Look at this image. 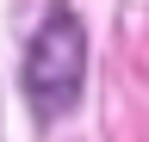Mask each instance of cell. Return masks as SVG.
<instances>
[{
  "mask_svg": "<svg viewBox=\"0 0 149 142\" xmlns=\"http://www.w3.org/2000/svg\"><path fill=\"white\" fill-rule=\"evenodd\" d=\"M81 74H87V31L74 12H50L37 25V37L25 49V93L44 117L68 111L74 93H81Z\"/></svg>",
  "mask_w": 149,
  "mask_h": 142,
  "instance_id": "6da1fadb",
  "label": "cell"
}]
</instances>
